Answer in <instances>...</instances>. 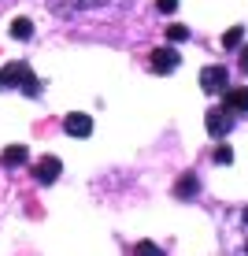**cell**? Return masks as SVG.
I'll list each match as a JSON object with an SVG mask.
<instances>
[{
  "label": "cell",
  "instance_id": "6da1fadb",
  "mask_svg": "<svg viewBox=\"0 0 248 256\" xmlns=\"http://www.w3.org/2000/svg\"><path fill=\"white\" fill-rule=\"evenodd\" d=\"M223 242L230 256H248V208H234L223 223Z\"/></svg>",
  "mask_w": 248,
  "mask_h": 256
},
{
  "label": "cell",
  "instance_id": "7a4b0ae2",
  "mask_svg": "<svg viewBox=\"0 0 248 256\" xmlns=\"http://www.w3.org/2000/svg\"><path fill=\"white\" fill-rule=\"evenodd\" d=\"M22 90L26 96H41V82L33 78V70L26 64H7L4 70H0V90Z\"/></svg>",
  "mask_w": 248,
  "mask_h": 256
},
{
  "label": "cell",
  "instance_id": "3957f363",
  "mask_svg": "<svg viewBox=\"0 0 248 256\" xmlns=\"http://www.w3.org/2000/svg\"><path fill=\"white\" fill-rule=\"evenodd\" d=\"M134 0H48V12L56 15H78V12H115V8H126Z\"/></svg>",
  "mask_w": 248,
  "mask_h": 256
},
{
  "label": "cell",
  "instance_id": "277c9868",
  "mask_svg": "<svg viewBox=\"0 0 248 256\" xmlns=\"http://www.w3.org/2000/svg\"><path fill=\"white\" fill-rule=\"evenodd\" d=\"M204 126H208V138L223 141L230 130H234V116H230L226 108H208V116H204Z\"/></svg>",
  "mask_w": 248,
  "mask_h": 256
},
{
  "label": "cell",
  "instance_id": "5b68a950",
  "mask_svg": "<svg viewBox=\"0 0 248 256\" xmlns=\"http://www.w3.org/2000/svg\"><path fill=\"white\" fill-rule=\"evenodd\" d=\"M182 64V56H178V48H152V60H148V67L156 70V74H171V70H178Z\"/></svg>",
  "mask_w": 248,
  "mask_h": 256
},
{
  "label": "cell",
  "instance_id": "8992f818",
  "mask_svg": "<svg viewBox=\"0 0 248 256\" xmlns=\"http://www.w3.org/2000/svg\"><path fill=\"white\" fill-rule=\"evenodd\" d=\"M226 78H230L226 67H215V64H211V67L200 70V90H204V93H223V90H230Z\"/></svg>",
  "mask_w": 248,
  "mask_h": 256
},
{
  "label": "cell",
  "instance_id": "52a82bcc",
  "mask_svg": "<svg viewBox=\"0 0 248 256\" xmlns=\"http://www.w3.org/2000/svg\"><path fill=\"white\" fill-rule=\"evenodd\" d=\"M223 108L230 116H248V86H234V90H223Z\"/></svg>",
  "mask_w": 248,
  "mask_h": 256
},
{
  "label": "cell",
  "instance_id": "ba28073f",
  "mask_svg": "<svg viewBox=\"0 0 248 256\" xmlns=\"http://www.w3.org/2000/svg\"><path fill=\"white\" fill-rule=\"evenodd\" d=\"M59 167H63V164H59L56 156H45V160L33 164V178H37L41 186H52V182L59 178Z\"/></svg>",
  "mask_w": 248,
  "mask_h": 256
},
{
  "label": "cell",
  "instance_id": "9c48e42d",
  "mask_svg": "<svg viewBox=\"0 0 248 256\" xmlns=\"http://www.w3.org/2000/svg\"><path fill=\"white\" fill-rule=\"evenodd\" d=\"M63 130L70 138H89L93 134V119L82 116V112H70V116H63Z\"/></svg>",
  "mask_w": 248,
  "mask_h": 256
},
{
  "label": "cell",
  "instance_id": "30bf717a",
  "mask_svg": "<svg viewBox=\"0 0 248 256\" xmlns=\"http://www.w3.org/2000/svg\"><path fill=\"white\" fill-rule=\"evenodd\" d=\"M200 193V178H197V171H185L182 178H178V186H174V197L178 200H193Z\"/></svg>",
  "mask_w": 248,
  "mask_h": 256
},
{
  "label": "cell",
  "instance_id": "8fae6325",
  "mask_svg": "<svg viewBox=\"0 0 248 256\" xmlns=\"http://www.w3.org/2000/svg\"><path fill=\"white\" fill-rule=\"evenodd\" d=\"M0 160H4L7 167H22L26 160H30V148H26V145H7Z\"/></svg>",
  "mask_w": 248,
  "mask_h": 256
},
{
  "label": "cell",
  "instance_id": "7c38bea8",
  "mask_svg": "<svg viewBox=\"0 0 248 256\" xmlns=\"http://www.w3.org/2000/svg\"><path fill=\"white\" fill-rule=\"evenodd\" d=\"M241 41H245V30H241V26H230V30L223 34V48H226V52H237V48H241Z\"/></svg>",
  "mask_w": 248,
  "mask_h": 256
},
{
  "label": "cell",
  "instance_id": "4fadbf2b",
  "mask_svg": "<svg viewBox=\"0 0 248 256\" xmlns=\"http://www.w3.org/2000/svg\"><path fill=\"white\" fill-rule=\"evenodd\" d=\"M11 38H19V41L33 38V22H30V19H15V22H11Z\"/></svg>",
  "mask_w": 248,
  "mask_h": 256
},
{
  "label": "cell",
  "instance_id": "5bb4252c",
  "mask_svg": "<svg viewBox=\"0 0 248 256\" xmlns=\"http://www.w3.org/2000/svg\"><path fill=\"white\" fill-rule=\"evenodd\" d=\"M167 41H174V45H182V41H189V30H185L182 22H174V26H167Z\"/></svg>",
  "mask_w": 248,
  "mask_h": 256
},
{
  "label": "cell",
  "instance_id": "9a60e30c",
  "mask_svg": "<svg viewBox=\"0 0 248 256\" xmlns=\"http://www.w3.org/2000/svg\"><path fill=\"white\" fill-rule=\"evenodd\" d=\"M134 256H163V249H159L156 242H137L134 245Z\"/></svg>",
  "mask_w": 248,
  "mask_h": 256
},
{
  "label": "cell",
  "instance_id": "2e32d148",
  "mask_svg": "<svg viewBox=\"0 0 248 256\" xmlns=\"http://www.w3.org/2000/svg\"><path fill=\"white\" fill-rule=\"evenodd\" d=\"M215 164H219V167H230V164H234V152H230V145H219V148H215Z\"/></svg>",
  "mask_w": 248,
  "mask_h": 256
},
{
  "label": "cell",
  "instance_id": "e0dca14e",
  "mask_svg": "<svg viewBox=\"0 0 248 256\" xmlns=\"http://www.w3.org/2000/svg\"><path fill=\"white\" fill-rule=\"evenodd\" d=\"M156 8L163 15H174V12H178V0H156Z\"/></svg>",
  "mask_w": 248,
  "mask_h": 256
},
{
  "label": "cell",
  "instance_id": "ac0fdd59",
  "mask_svg": "<svg viewBox=\"0 0 248 256\" xmlns=\"http://www.w3.org/2000/svg\"><path fill=\"white\" fill-rule=\"evenodd\" d=\"M237 52H241V70H245V74H248V45H241V48H237Z\"/></svg>",
  "mask_w": 248,
  "mask_h": 256
}]
</instances>
